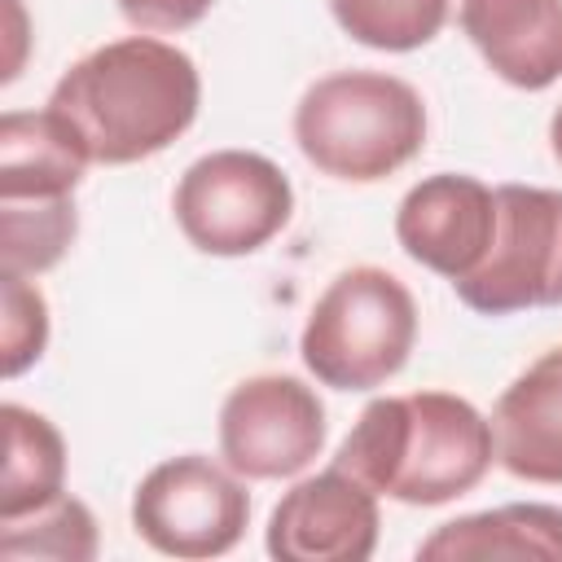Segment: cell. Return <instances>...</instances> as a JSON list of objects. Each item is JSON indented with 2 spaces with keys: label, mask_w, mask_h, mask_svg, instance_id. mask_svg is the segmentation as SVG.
<instances>
[{
  "label": "cell",
  "mask_w": 562,
  "mask_h": 562,
  "mask_svg": "<svg viewBox=\"0 0 562 562\" xmlns=\"http://www.w3.org/2000/svg\"><path fill=\"white\" fill-rule=\"evenodd\" d=\"M48 105L79 132L92 162L132 167L193 127L202 75L184 48L158 35H123L70 61Z\"/></svg>",
  "instance_id": "obj_1"
},
{
  "label": "cell",
  "mask_w": 562,
  "mask_h": 562,
  "mask_svg": "<svg viewBox=\"0 0 562 562\" xmlns=\"http://www.w3.org/2000/svg\"><path fill=\"white\" fill-rule=\"evenodd\" d=\"M496 461L492 422L452 391L378 395L364 404L334 465L400 505H448L474 492Z\"/></svg>",
  "instance_id": "obj_2"
},
{
  "label": "cell",
  "mask_w": 562,
  "mask_h": 562,
  "mask_svg": "<svg viewBox=\"0 0 562 562\" xmlns=\"http://www.w3.org/2000/svg\"><path fill=\"white\" fill-rule=\"evenodd\" d=\"M294 145L329 180L378 184L426 149V101L386 70H329L294 105Z\"/></svg>",
  "instance_id": "obj_3"
},
{
  "label": "cell",
  "mask_w": 562,
  "mask_h": 562,
  "mask_svg": "<svg viewBox=\"0 0 562 562\" xmlns=\"http://www.w3.org/2000/svg\"><path fill=\"white\" fill-rule=\"evenodd\" d=\"M417 347V299L413 290L378 268H342L312 303L299 356L303 369L329 391H378L386 386Z\"/></svg>",
  "instance_id": "obj_4"
},
{
  "label": "cell",
  "mask_w": 562,
  "mask_h": 562,
  "mask_svg": "<svg viewBox=\"0 0 562 562\" xmlns=\"http://www.w3.org/2000/svg\"><path fill=\"white\" fill-rule=\"evenodd\" d=\"M184 241L215 259L263 250L294 215L290 176L255 149H211L184 167L171 193Z\"/></svg>",
  "instance_id": "obj_5"
},
{
  "label": "cell",
  "mask_w": 562,
  "mask_h": 562,
  "mask_svg": "<svg viewBox=\"0 0 562 562\" xmlns=\"http://www.w3.org/2000/svg\"><path fill=\"white\" fill-rule=\"evenodd\" d=\"M250 527V492L237 470L202 452L158 461L132 492V531L162 558H224Z\"/></svg>",
  "instance_id": "obj_6"
},
{
  "label": "cell",
  "mask_w": 562,
  "mask_h": 562,
  "mask_svg": "<svg viewBox=\"0 0 562 562\" xmlns=\"http://www.w3.org/2000/svg\"><path fill=\"white\" fill-rule=\"evenodd\" d=\"M457 299L479 316L562 307V189L496 184V233Z\"/></svg>",
  "instance_id": "obj_7"
},
{
  "label": "cell",
  "mask_w": 562,
  "mask_h": 562,
  "mask_svg": "<svg viewBox=\"0 0 562 562\" xmlns=\"http://www.w3.org/2000/svg\"><path fill=\"white\" fill-rule=\"evenodd\" d=\"M325 435V404L294 373L241 378L220 404V457L255 483L303 474L321 457Z\"/></svg>",
  "instance_id": "obj_8"
},
{
  "label": "cell",
  "mask_w": 562,
  "mask_h": 562,
  "mask_svg": "<svg viewBox=\"0 0 562 562\" xmlns=\"http://www.w3.org/2000/svg\"><path fill=\"white\" fill-rule=\"evenodd\" d=\"M382 536L378 492L329 465L299 479L268 514L263 549L277 562H364Z\"/></svg>",
  "instance_id": "obj_9"
},
{
  "label": "cell",
  "mask_w": 562,
  "mask_h": 562,
  "mask_svg": "<svg viewBox=\"0 0 562 562\" xmlns=\"http://www.w3.org/2000/svg\"><path fill=\"white\" fill-rule=\"evenodd\" d=\"M496 233V189L465 171H435L417 180L395 206V241L400 250L439 272L443 281L470 277Z\"/></svg>",
  "instance_id": "obj_10"
},
{
  "label": "cell",
  "mask_w": 562,
  "mask_h": 562,
  "mask_svg": "<svg viewBox=\"0 0 562 562\" xmlns=\"http://www.w3.org/2000/svg\"><path fill=\"white\" fill-rule=\"evenodd\" d=\"M465 40L496 79L544 92L562 79V0H461Z\"/></svg>",
  "instance_id": "obj_11"
},
{
  "label": "cell",
  "mask_w": 562,
  "mask_h": 562,
  "mask_svg": "<svg viewBox=\"0 0 562 562\" xmlns=\"http://www.w3.org/2000/svg\"><path fill=\"white\" fill-rule=\"evenodd\" d=\"M496 465L522 483H562V347L536 356L492 404Z\"/></svg>",
  "instance_id": "obj_12"
},
{
  "label": "cell",
  "mask_w": 562,
  "mask_h": 562,
  "mask_svg": "<svg viewBox=\"0 0 562 562\" xmlns=\"http://www.w3.org/2000/svg\"><path fill=\"white\" fill-rule=\"evenodd\" d=\"M88 149L53 110H4L0 119V198H70L83 184Z\"/></svg>",
  "instance_id": "obj_13"
},
{
  "label": "cell",
  "mask_w": 562,
  "mask_h": 562,
  "mask_svg": "<svg viewBox=\"0 0 562 562\" xmlns=\"http://www.w3.org/2000/svg\"><path fill=\"white\" fill-rule=\"evenodd\" d=\"M417 558H430V562H483V558L562 562V505L514 501V505L448 518L417 544Z\"/></svg>",
  "instance_id": "obj_14"
},
{
  "label": "cell",
  "mask_w": 562,
  "mask_h": 562,
  "mask_svg": "<svg viewBox=\"0 0 562 562\" xmlns=\"http://www.w3.org/2000/svg\"><path fill=\"white\" fill-rule=\"evenodd\" d=\"M0 422H4L0 522H13V518L44 509L48 501L66 492V439L44 413L18 400L0 408Z\"/></svg>",
  "instance_id": "obj_15"
},
{
  "label": "cell",
  "mask_w": 562,
  "mask_h": 562,
  "mask_svg": "<svg viewBox=\"0 0 562 562\" xmlns=\"http://www.w3.org/2000/svg\"><path fill=\"white\" fill-rule=\"evenodd\" d=\"M79 237L70 198H0V272L44 277L66 259Z\"/></svg>",
  "instance_id": "obj_16"
},
{
  "label": "cell",
  "mask_w": 562,
  "mask_h": 562,
  "mask_svg": "<svg viewBox=\"0 0 562 562\" xmlns=\"http://www.w3.org/2000/svg\"><path fill=\"white\" fill-rule=\"evenodd\" d=\"M329 13L342 35L364 48L413 53L443 31L452 0H329Z\"/></svg>",
  "instance_id": "obj_17"
},
{
  "label": "cell",
  "mask_w": 562,
  "mask_h": 562,
  "mask_svg": "<svg viewBox=\"0 0 562 562\" xmlns=\"http://www.w3.org/2000/svg\"><path fill=\"white\" fill-rule=\"evenodd\" d=\"M0 558H57V562H92L97 558V518L92 509L61 492L44 509L0 522Z\"/></svg>",
  "instance_id": "obj_18"
},
{
  "label": "cell",
  "mask_w": 562,
  "mask_h": 562,
  "mask_svg": "<svg viewBox=\"0 0 562 562\" xmlns=\"http://www.w3.org/2000/svg\"><path fill=\"white\" fill-rule=\"evenodd\" d=\"M48 299L35 285V277L0 272V369L4 378L26 373L48 351Z\"/></svg>",
  "instance_id": "obj_19"
},
{
  "label": "cell",
  "mask_w": 562,
  "mask_h": 562,
  "mask_svg": "<svg viewBox=\"0 0 562 562\" xmlns=\"http://www.w3.org/2000/svg\"><path fill=\"white\" fill-rule=\"evenodd\" d=\"M114 4H119V13H123L136 31H145V35L189 31V26H198V22L215 9V0H114Z\"/></svg>",
  "instance_id": "obj_20"
},
{
  "label": "cell",
  "mask_w": 562,
  "mask_h": 562,
  "mask_svg": "<svg viewBox=\"0 0 562 562\" xmlns=\"http://www.w3.org/2000/svg\"><path fill=\"white\" fill-rule=\"evenodd\" d=\"M549 149H553V158L562 162V105H558L553 119H549Z\"/></svg>",
  "instance_id": "obj_21"
}]
</instances>
